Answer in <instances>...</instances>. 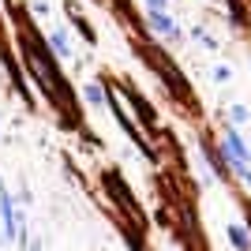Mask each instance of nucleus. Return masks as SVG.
Masks as SVG:
<instances>
[{
  "mask_svg": "<svg viewBox=\"0 0 251 251\" xmlns=\"http://www.w3.org/2000/svg\"><path fill=\"white\" fill-rule=\"evenodd\" d=\"M147 26L154 34H161L165 42H184V30H180V23L173 11H165V15H157V11H147Z\"/></svg>",
  "mask_w": 251,
  "mask_h": 251,
  "instance_id": "nucleus-1",
  "label": "nucleus"
},
{
  "mask_svg": "<svg viewBox=\"0 0 251 251\" xmlns=\"http://www.w3.org/2000/svg\"><path fill=\"white\" fill-rule=\"evenodd\" d=\"M45 49H49L56 60H72V56H75L72 38H68V30H64V26H52V30H49V42H45Z\"/></svg>",
  "mask_w": 251,
  "mask_h": 251,
  "instance_id": "nucleus-2",
  "label": "nucleus"
},
{
  "mask_svg": "<svg viewBox=\"0 0 251 251\" xmlns=\"http://www.w3.org/2000/svg\"><path fill=\"white\" fill-rule=\"evenodd\" d=\"M83 98L90 109H105L109 105V86L105 83H83Z\"/></svg>",
  "mask_w": 251,
  "mask_h": 251,
  "instance_id": "nucleus-3",
  "label": "nucleus"
},
{
  "mask_svg": "<svg viewBox=\"0 0 251 251\" xmlns=\"http://www.w3.org/2000/svg\"><path fill=\"white\" fill-rule=\"evenodd\" d=\"M225 236H229V244H232L236 251H251V232L244 229V221H229Z\"/></svg>",
  "mask_w": 251,
  "mask_h": 251,
  "instance_id": "nucleus-4",
  "label": "nucleus"
},
{
  "mask_svg": "<svg viewBox=\"0 0 251 251\" xmlns=\"http://www.w3.org/2000/svg\"><path fill=\"white\" fill-rule=\"evenodd\" d=\"M248 120H251V113L244 105H229V127H244Z\"/></svg>",
  "mask_w": 251,
  "mask_h": 251,
  "instance_id": "nucleus-5",
  "label": "nucleus"
},
{
  "mask_svg": "<svg viewBox=\"0 0 251 251\" xmlns=\"http://www.w3.org/2000/svg\"><path fill=\"white\" fill-rule=\"evenodd\" d=\"M195 42H199L202 45V49H218V38H214V34H210V30H202V26H199V30H195Z\"/></svg>",
  "mask_w": 251,
  "mask_h": 251,
  "instance_id": "nucleus-6",
  "label": "nucleus"
},
{
  "mask_svg": "<svg viewBox=\"0 0 251 251\" xmlns=\"http://www.w3.org/2000/svg\"><path fill=\"white\" fill-rule=\"evenodd\" d=\"M143 8H147V11H157V15H165V11H173V0H143Z\"/></svg>",
  "mask_w": 251,
  "mask_h": 251,
  "instance_id": "nucleus-7",
  "label": "nucleus"
},
{
  "mask_svg": "<svg viewBox=\"0 0 251 251\" xmlns=\"http://www.w3.org/2000/svg\"><path fill=\"white\" fill-rule=\"evenodd\" d=\"M232 79V68L229 64H218V68H214V83H229Z\"/></svg>",
  "mask_w": 251,
  "mask_h": 251,
  "instance_id": "nucleus-8",
  "label": "nucleus"
},
{
  "mask_svg": "<svg viewBox=\"0 0 251 251\" xmlns=\"http://www.w3.org/2000/svg\"><path fill=\"white\" fill-rule=\"evenodd\" d=\"M34 19H49V4H45V0L34 4Z\"/></svg>",
  "mask_w": 251,
  "mask_h": 251,
  "instance_id": "nucleus-9",
  "label": "nucleus"
},
{
  "mask_svg": "<svg viewBox=\"0 0 251 251\" xmlns=\"http://www.w3.org/2000/svg\"><path fill=\"white\" fill-rule=\"evenodd\" d=\"M26 251H45V248H42V244H30V248H26Z\"/></svg>",
  "mask_w": 251,
  "mask_h": 251,
  "instance_id": "nucleus-10",
  "label": "nucleus"
},
{
  "mask_svg": "<svg viewBox=\"0 0 251 251\" xmlns=\"http://www.w3.org/2000/svg\"><path fill=\"white\" fill-rule=\"evenodd\" d=\"M248 150H251V135H248Z\"/></svg>",
  "mask_w": 251,
  "mask_h": 251,
  "instance_id": "nucleus-11",
  "label": "nucleus"
}]
</instances>
